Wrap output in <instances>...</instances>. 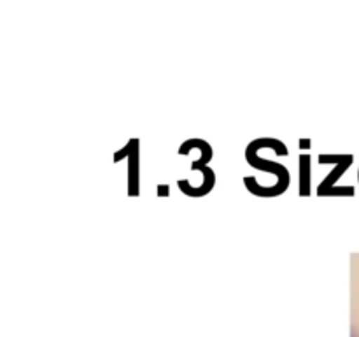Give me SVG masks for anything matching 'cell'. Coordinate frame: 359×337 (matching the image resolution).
I'll use <instances>...</instances> for the list:
<instances>
[{"instance_id": "cell-7", "label": "cell", "mask_w": 359, "mask_h": 337, "mask_svg": "<svg viewBox=\"0 0 359 337\" xmlns=\"http://www.w3.org/2000/svg\"><path fill=\"white\" fill-rule=\"evenodd\" d=\"M135 143H137V139H132V140H130V143L126 144V147H123L121 151H118V153H116L114 160H116V161H119V160H121V158L130 157V153H132V150H133V146H135Z\"/></svg>"}, {"instance_id": "cell-5", "label": "cell", "mask_w": 359, "mask_h": 337, "mask_svg": "<svg viewBox=\"0 0 359 337\" xmlns=\"http://www.w3.org/2000/svg\"><path fill=\"white\" fill-rule=\"evenodd\" d=\"M300 195H311V154L300 157Z\"/></svg>"}, {"instance_id": "cell-4", "label": "cell", "mask_w": 359, "mask_h": 337, "mask_svg": "<svg viewBox=\"0 0 359 337\" xmlns=\"http://www.w3.org/2000/svg\"><path fill=\"white\" fill-rule=\"evenodd\" d=\"M191 147H200V150H202V158L196 161H193L191 168L193 171H203V168L207 167V164L212 160V147H210V144L207 143V140L189 139V140H186L181 147H179V154H188Z\"/></svg>"}, {"instance_id": "cell-1", "label": "cell", "mask_w": 359, "mask_h": 337, "mask_svg": "<svg viewBox=\"0 0 359 337\" xmlns=\"http://www.w3.org/2000/svg\"><path fill=\"white\" fill-rule=\"evenodd\" d=\"M259 147H272V150L276 151L277 154H280V157H287V147L283 140L273 139V137H262V139L252 140V143L248 146V150H245V160H248V164L252 165L255 168L276 174L277 185L270 186V188H263V186L258 185V181H256L255 178L245 176L244 178L245 188H248L251 193H255L256 197H263V199L283 195V193L287 190V186H290V172H287V168L284 167V165L277 164V161H270V160H263V158H259L258 154H256Z\"/></svg>"}, {"instance_id": "cell-9", "label": "cell", "mask_w": 359, "mask_h": 337, "mask_svg": "<svg viewBox=\"0 0 359 337\" xmlns=\"http://www.w3.org/2000/svg\"><path fill=\"white\" fill-rule=\"evenodd\" d=\"M165 193H168V186L161 185L160 188H158V195H160V197H165Z\"/></svg>"}, {"instance_id": "cell-2", "label": "cell", "mask_w": 359, "mask_h": 337, "mask_svg": "<svg viewBox=\"0 0 359 337\" xmlns=\"http://www.w3.org/2000/svg\"><path fill=\"white\" fill-rule=\"evenodd\" d=\"M319 161H321V164H332V161H335L337 164V167L326 176V179L318 188V195L325 197V193L328 192V190H332V185H335L340 179V176H342L344 172L347 171V167L353 164V154H319Z\"/></svg>"}, {"instance_id": "cell-6", "label": "cell", "mask_w": 359, "mask_h": 337, "mask_svg": "<svg viewBox=\"0 0 359 337\" xmlns=\"http://www.w3.org/2000/svg\"><path fill=\"white\" fill-rule=\"evenodd\" d=\"M139 143H135V146H133L132 153H130V158H128V179H130V195H137V185H139V171H137V167H139Z\"/></svg>"}, {"instance_id": "cell-8", "label": "cell", "mask_w": 359, "mask_h": 337, "mask_svg": "<svg viewBox=\"0 0 359 337\" xmlns=\"http://www.w3.org/2000/svg\"><path fill=\"white\" fill-rule=\"evenodd\" d=\"M300 147L302 150H307V147H311V139H300Z\"/></svg>"}, {"instance_id": "cell-3", "label": "cell", "mask_w": 359, "mask_h": 337, "mask_svg": "<svg viewBox=\"0 0 359 337\" xmlns=\"http://www.w3.org/2000/svg\"><path fill=\"white\" fill-rule=\"evenodd\" d=\"M203 183L202 186H198V188H193L191 185H189V181H186V179H181V181H177V186L181 188V192H184L188 197H193V199H196V197H203L207 195V193H210V190L214 188V185H216V174H214L212 168L205 167L203 168Z\"/></svg>"}]
</instances>
